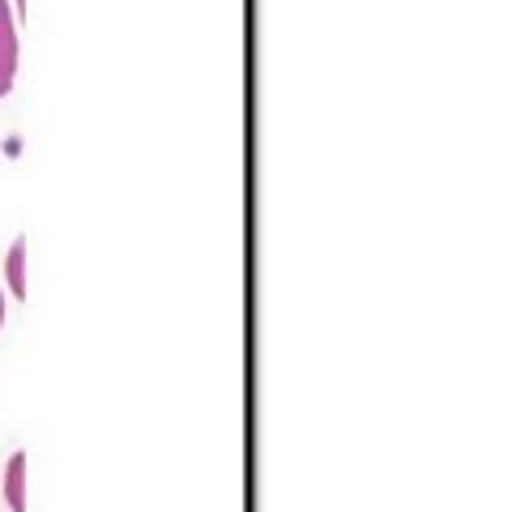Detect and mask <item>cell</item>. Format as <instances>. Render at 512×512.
<instances>
[{"mask_svg":"<svg viewBox=\"0 0 512 512\" xmlns=\"http://www.w3.org/2000/svg\"><path fill=\"white\" fill-rule=\"evenodd\" d=\"M13 82H18V22L9 0H0V99L13 94Z\"/></svg>","mask_w":512,"mask_h":512,"instance_id":"obj_1","label":"cell"},{"mask_svg":"<svg viewBox=\"0 0 512 512\" xmlns=\"http://www.w3.org/2000/svg\"><path fill=\"white\" fill-rule=\"evenodd\" d=\"M0 329H5V286H0Z\"/></svg>","mask_w":512,"mask_h":512,"instance_id":"obj_4","label":"cell"},{"mask_svg":"<svg viewBox=\"0 0 512 512\" xmlns=\"http://www.w3.org/2000/svg\"><path fill=\"white\" fill-rule=\"evenodd\" d=\"M0 491H5V504L13 512H26V453H13L5 478H0Z\"/></svg>","mask_w":512,"mask_h":512,"instance_id":"obj_2","label":"cell"},{"mask_svg":"<svg viewBox=\"0 0 512 512\" xmlns=\"http://www.w3.org/2000/svg\"><path fill=\"white\" fill-rule=\"evenodd\" d=\"M5 291L13 299H26V235H18L9 244V256H5Z\"/></svg>","mask_w":512,"mask_h":512,"instance_id":"obj_3","label":"cell"}]
</instances>
